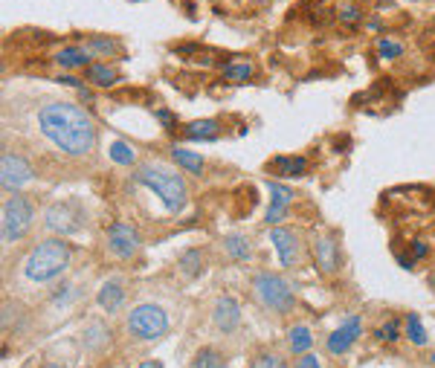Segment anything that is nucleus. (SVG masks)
Instances as JSON below:
<instances>
[{
  "instance_id": "1",
  "label": "nucleus",
  "mask_w": 435,
  "mask_h": 368,
  "mask_svg": "<svg viewBox=\"0 0 435 368\" xmlns=\"http://www.w3.org/2000/svg\"><path fill=\"white\" fill-rule=\"evenodd\" d=\"M38 122H41L44 136H50L53 145H58L61 151H67L72 157L87 154L96 142V128H93L90 117L72 102L44 104L38 114Z\"/></svg>"
},
{
  "instance_id": "2",
  "label": "nucleus",
  "mask_w": 435,
  "mask_h": 368,
  "mask_svg": "<svg viewBox=\"0 0 435 368\" xmlns=\"http://www.w3.org/2000/svg\"><path fill=\"white\" fill-rule=\"evenodd\" d=\"M70 264V247L58 238H50V241H41L35 247L26 261H23V276L35 284H44V281H53L55 276H61Z\"/></svg>"
},
{
  "instance_id": "3",
  "label": "nucleus",
  "mask_w": 435,
  "mask_h": 368,
  "mask_svg": "<svg viewBox=\"0 0 435 368\" xmlns=\"http://www.w3.org/2000/svg\"><path fill=\"white\" fill-rule=\"evenodd\" d=\"M134 183L157 192L168 212H180L186 206V186L174 171H166L160 166H139L136 174H134Z\"/></svg>"
},
{
  "instance_id": "4",
  "label": "nucleus",
  "mask_w": 435,
  "mask_h": 368,
  "mask_svg": "<svg viewBox=\"0 0 435 368\" xmlns=\"http://www.w3.org/2000/svg\"><path fill=\"white\" fill-rule=\"evenodd\" d=\"M128 330L136 340H160L168 330V313L160 305H139L128 316Z\"/></svg>"
},
{
  "instance_id": "5",
  "label": "nucleus",
  "mask_w": 435,
  "mask_h": 368,
  "mask_svg": "<svg viewBox=\"0 0 435 368\" xmlns=\"http://www.w3.org/2000/svg\"><path fill=\"white\" fill-rule=\"evenodd\" d=\"M29 224H32V206H29V200L21 197V195H12V197L4 203V215H0L4 241H6V244H18V241L29 232Z\"/></svg>"
},
{
  "instance_id": "6",
  "label": "nucleus",
  "mask_w": 435,
  "mask_h": 368,
  "mask_svg": "<svg viewBox=\"0 0 435 368\" xmlns=\"http://www.w3.org/2000/svg\"><path fill=\"white\" fill-rule=\"evenodd\" d=\"M252 290H256V299L270 308V310H287L294 305V293H290L287 281L281 276H273V273H259L256 281H252Z\"/></svg>"
},
{
  "instance_id": "7",
  "label": "nucleus",
  "mask_w": 435,
  "mask_h": 368,
  "mask_svg": "<svg viewBox=\"0 0 435 368\" xmlns=\"http://www.w3.org/2000/svg\"><path fill=\"white\" fill-rule=\"evenodd\" d=\"M44 224H47V229H53L58 235H72L82 229L85 212L79 203H53L44 212Z\"/></svg>"
},
{
  "instance_id": "8",
  "label": "nucleus",
  "mask_w": 435,
  "mask_h": 368,
  "mask_svg": "<svg viewBox=\"0 0 435 368\" xmlns=\"http://www.w3.org/2000/svg\"><path fill=\"white\" fill-rule=\"evenodd\" d=\"M32 177V166L18 157V154H4V163H0V186H4L6 192H15L21 189L23 183H29Z\"/></svg>"
},
{
  "instance_id": "9",
  "label": "nucleus",
  "mask_w": 435,
  "mask_h": 368,
  "mask_svg": "<svg viewBox=\"0 0 435 368\" xmlns=\"http://www.w3.org/2000/svg\"><path fill=\"white\" fill-rule=\"evenodd\" d=\"M107 247L117 259H131V255L139 249V235L128 227V224H114L107 229Z\"/></svg>"
},
{
  "instance_id": "10",
  "label": "nucleus",
  "mask_w": 435,
  "mask_h": 368,
  "mask_svg": "<svg viewBox=\"0 0 435 368\" xmlns=\"http://www.w3.org/2000/svg\"><path fill=\"white\" fill-rule=\"evenodd\" d=\"M360 334H362V319L360 316H351V319H345L334 334L328 337V351L331 354H345L357 340H360Z\"/></svg>"
},
{
  "instance_id": "11",
  "label": "nucleus",
  "mask_w": 435,
  "mask_h": 368,
  "mask_svg": "<svg viewBox=\"0 0 435 368\" xmlns=\"http://www.w3.org/2000/svg\"><path fill=\"white\" fill-rule=\"evenodd\" d=\"M212 322L218 330H224V334H232L241 322V308L232 296H221L215 302V310H212Z\"/></svg>"
},
{
  "instance_id": "12",
  "label": "nucleus",
  "mask_w": 435,
  "mask_h": 368,
  "mask_svg": "<svg viewBox=\"0 0 435 368\" xmlns=\"http://www.w3.org/2000/svg\"><path fill=\"white\" fill-rule=\"evenodd\" d=\"M270 241L276 244L279 261H281L284 267H294V264L299 261V241H296V235L290 232V229H273V232H270Z\"/></svg>"
},
{
  "instance_id": "13",
  "label": "nucleus",
  "mask_w": 435,
  "mask_h": 368,
  "mask_svg": "<svg viewBox=\"0 0 435 368\" xmlns=\"http://www.w3.org/2000/svg\"><path fill=\"white\" fill-rule=\"evenodd\" d=\"M270 189V209H267V224H279V220L284 217L290 200H294V192H290L287 186H281V183H267Z\"/></svg>"
},
{
  "instance_id": "14",
  "label": "nucleus",
  "mask_w": 435,
  "mask_h": 368,
  "mask_svg": "<svg viewBox=\"0 0 435 368\" xmlns=\"http://www.w3.org/2000/svg\"><path fill=\"white\" fill-rule=\"evenodd\" d=\"M96 302H99V308L107 310V313L119 310L122 302H125V290H122V284H119V281H104L102 290H99V296H96Z\"/></svg>"
},
{
  "instance_id": "15",
  "label": "nucleus",
  "mask_w": 435,
  "mask_h": 368,
  "mask_svg": "<svg viewBox=\"0 0 435 368\" xmlns=\"http://www.w3.org/2000/svg\"><path fill=\"white\" fill-rule=\"evenodd\" d=\"M58 67H87L90 64V50L87 47H64L55 55Z\"/></svg>"
},
{
  "instance_id": "16",
  "label": "nucleus",
  "mask_w": 435,
  "mask_h": 368,
  "mask_svg": "<svg viewBox=\"0 0 435 368\" xmlns=\"http://www.w3.org/2000/svg\"><path fill=\"white\" fill-rule=\"evenodd\" d=\"M87 79L96 85V87H111L119 82V72L114 67H107V64H90L87 67Z\"/></svg>"
},
{
  "instance_id": "17",
  "label": "nucleus",
  "mask_w": 435,
  "mask_h": 368,
  "mask_svg": "<svg viewBox=\"0 0 435 368\" xmlns=\"http://www.w3.org/2000/svg\"><path fill=\"white\" fill-rule=\"evenodd\" d=\"M316 261H319V267H322L325 273L337 270V244H334L331 238H322V241L316 244Z\"/></svg>"
},
{
  "instance_id": "18",
  "label": "nucleus",
  "mask_w": 435,
  "mask_h": 368,
  "mask_svg": "<svg viewBox=\"0 0 435 368\" xmlns=\"http://www.w3.org/2000/svg\"><path fill=\"white\" fill-rule=\"evenodd\" d=\"M287 342H290V351L294 354H308L311 345H313V337H311V330L305 325H296V328H290Z\"/></svg>"
},
{
  "instance_id": "19",
  "label": "nucleus",
  "mask_w": 435,
  "mask_h": 368,
  "mask_svg": "<svg viewBox=\"0 0 435 368\" xmlns=\"http://www.w3.org/2000/svg\"><path fill=\"white\" fill-rule=\"evenodd\" d=\"M224 249L235 261H249V255H252V247H249V241L244 235H227L224 238Z\"/></svg>"
},
{
  "instance_id": "20",
  "label": "nucleus",
  "mask_w": 435,
  "mask_h": 368,
  "mask_svg": "<svg viewBox=\"0 0 435 368\" xmlns=\"http://www.w3.org/2000/svg\"><path fill=\"white\" fill-rule=\"evenodd\" d=\"M186 136L189 139H215L218 136V122L212 119H198L186 125Z\"/></svg>"
},
{
  "instance_id": "21",
  "label": "nucleus",
  "mask_w": 435,
  "mask_h": 368,
  "mask_svg": "<svg viewBox=\"0 0 435 368\" xmlns=\"http://www.w3.org/2000/svg\"><path fill=\"white\" fill-rule=\"evenodd\" d=\"M221 72L227 82H247L252 76V64L249 61H230V64H224Z\"/></svg>"
},
{
  "instance_id": "22",
  "label": "nucleus",
  "mask_w": 435,
  "mask_h": 368,
  "mask_svg": "<svg viewBox=\"0 0 435 368\" xmlns=\"http://www.w3.org/2000/svg\"><path fill=\"white\" fill-rule=\"evenodd\" d=\"M171 157L177 160V166H183L192 174H200L203 171V157H198V154H192L186 148H171Z\"/></svg>"
},
{
  "instance_id": "23",
  "label": "nucleus",
  "mask_w": 435,
  "mask_h": 368,
  "mask_svg": "<svg viewBox=\"0 0 435 368\" xmlns=\"http://www.w3.org/2000/svg\"><path fill=\"white\" fill-rule=\"evenodd\" d=\"M281 174H290V177H302L305 171H308V163L302 160V157H276V163H273Z\"/></svg>"
},
{
  "instance_id": "24",
  "label": "nucleus",
  "mask_w": 435,
  "mask_h": 368,
  "mask_svg": "<svg viewBox=\"0 0 435 368\" xmlns=\"http://www.w3.org/2000/svg\"><path fill=\"white\" fill-rule=\"evenodd\" d=\"M200 267H203V255H200L198 249H186L183 259H180V270H183V273L192 278V276L200 273Z\"/></svg>"
},
{
  "instance_id": "25",
  "label": "nucleus",
  "mask_w": 435,
  "mask_h": 368,
  "mask_svg": "<svg viewBox=\"0 0 435 368\" xmlns=\"http://www.w3.org/2000/svg\"><path fill=\"white\" fill-rule=\"evenodd\" d=\"M407 340L415 342V345H426V334H424V325L415 313L407 316Z\"/></svg>"
},
{
  "instance_id": "26",
  "label": "nucleus",
  "mask_w": 435,
  "mask_h": 368,
  "mask_svg": "<svg viewBox=\"0 0 435 368\" xmlns=\"http://www.w3.org/2000/svg\"><path fill=\"white\" fill-rule=\"evenodd\" d=\"M111 160L119 163V166H131L136 160V154H134V148H131L128 142H114L111 145Z\"/></svg>"
},
{
  "instance_id": "27",
  "label": "nucleus",
  "mask_w": 435,
  "mask_h": 368,
  "mask_svg": "<svg viewBox=\"0 0 435 368\" xmlns=\"http://www.w3.org/2000/svg\"><path fill=\"white\" fill-rule=\"evenodd\" d=\"M195 368H224V357L218 351H212V348H203L195 357Z\"/></svg>"
},
{
  "instance_id": "28",
  "label": "nucleus",
  "mask_w": 435,
  "mask_h": 368,
  "mask_svg": "<svg viewBox=\"0 0 435 368\" xmlns=\"http://www.w3.org/2000/svg\"><path fill=\"white\" fill-rule=\"evenodd\" d=\"M377 53H380V58H386V61H392V58H401L404 55V44H397V41H380V47H377Z\"/></svg>"
},
{
  "instance_id": "29",
  "label": "nucleus",
  "mask_w": 435,
  "mask_h": 368,
  "mask_svg": "<svg viewBox=\"0 0 435 368\" xmlns=\"http://www.w3.org/2000/svg\"><path fill=\"white\" fill-rule=\"evenodd\" d=\"M87 50H90V53H99V55H117V53H119L117 44H114V41H107V38H93Z\"/></svg>"
},
{
  "instance_id": "30",
  "label": "nucleus",
  "mask_w": 435,
  "mask_h": 368,
  "mask_svg": "<svg viewBox=\"0 0 435 368\" xmlns=\"http://www.w3.org/2000/svg\"><path fill=\"white\" fill-rule=\"evenodd\" d=\"M252 368H284V359L276 354H262V357H256Z\"/></svg>"
},
{
  "instance_id": "31",
  "label": "nucleus",
  "mask_w": 435,
  "mask_h": 368,
  "mask_svg": "<svg viewBox=\"0 0 435 368\" xmlns=\"http://www.w3.org/2000/svg\"><path fill=\"white\" fill-rule=\"evenodd\" d=\"M375 337L383 340V342H394V340H397V322H386L383 328H377Z\"/></svg>"
},
{
  "instance_id": "32",
  "label": "nucleus",
  "mask_w": 435,
  "mask_h": 368,
  "mask_svg": "<svg viewBox=\"0 0 435 368\" xmlns=\"http://www.w3.org/2000/svg\"><path fill=\"white\" fill-rule=\"evenodd\" d=\"M340 18H343L345 23H357V21H360V9H357V6H343Z\"/></svg>"
},
{
  "instance_id": "33",
  "label": "nucleus",
  "mask_w": 435,
  "mask_h": 368,
  "mask_svg": "<svg viewBox=\"0 0 435 368\" xmlns=\"http://www.w3.org/2000/svg\"><path fill=\"white\" fill-rule=\"evenodd\" d=\"M296 368H319V359H316V354H302L299 357V362H296Z\"/></svg>"
},
{
  "instance_id": "34",
  "label": "nucleus",
  "mask_w": 435,
  "mask_h": 368,
  "mask_svg": "<svg viewBox=\"0 0 435 368\" xmlns=\"http://www.w3.org/2000/svg\"><path fill=\"white\" fill-rule=\"evenodd\" d=\"M412 255H415V259H424V255H426V244L424 241H415L412 244Z\"/></svg>"
},
{
  "instance_id": "35",
  "label": "nucleus",
  "mask_w": 435,
  "mask_h": 368,
  "mask_svg": "<svg viewBox=\"0 0 435 368\" xmlns=\"http://www.w3.org/2000/svg\"><path fill=\"white\" fill-rule=\"evenodd\" d=\"M157 119H160L166 128H171V114H168V110H160V114H157Z\"/></svg>"
},
{
  "instance_id": "36",
  "label": "nucleus",
  "mask_w": 435,
  "mask_h": 368,
  "mask_svg": "<svg viewBox=\"0 0 435 368\" xmlns=\"http://www.w3.org/2000/svg\"><path fill=\"white\" fill-rule=\"evenodd\" d=\"M58 82H61V85H70V87H79V90H82V82H76V79H70V76H61Z\"/></svg>"
},
{
  "instance_id": "37",
  "label": "nucleus",
  "mask_w": 435,
  "mask_h": 368,
  "mask_svg": "<svg viewBox=\"0 0 435 368\" xmlns=\"http://www.w3.org/2000/svg\"><path fill=\"white\" fill-rule=\"evenodd\" d=\"M139 368H163V365H160V362H142Z\"/></svg>"
},
{
  "instance_id": "38",
  "label": "nucleus",
  "mask_w": 435,
  "mask_h": 368,
  "mask_svg": "<svg viewBox=\"0 0 435 368\" xmlns=\"http://www.w3.org/2000/svg\"><path fill=\"white\" fill-rule=\"evenodd\" d=\"M44 368H64V365H58V362H47Z\"/></svg>"
},
{
  "instance_id": "39",
  "label": "nucleus",
  "mask_w": 435,
  "mask_h": 368,
  "mask_svg": "<svg viewBox=\"0 0 435 368\" xmlns=\"http://www.w3.org/2000/svg\"><path fill=\"white\" fill-rule=\"evenodd\" d=\"M432 281H435V276H432Z\"/></svg>"
}]
</instances>
